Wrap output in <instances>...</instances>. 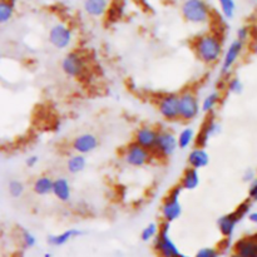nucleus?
Masks as SVG:
<instances>
[{"label":"nucleus","instance_id":"nucleus-28","mask_svg":"<svg viewBox=\"0 0 257 257\" xmlns=\"http://www.w3.org/2000/svg\"><path fill=\"white\" fill-rule=\"evenodd\" d=\"M226 89L228 93L233 95H240L243 93L245 85H243L242 80L238 77H228L227 82H226Z\"/></svg>","mask_w":257,"mask_h":257},{"label":"nucleus","instance_id":"nucleus-37","mask_svg":"<svg viewBox=\"0 0 257 257\" xmlns=\"http://www.w3.org/2000/svg\"><path fill=\"white\" fill-rule=\"evenodd\" d=\"M38 163H39V157L35 155L29 156V157L25 160V166H27L28 168H34Z\"/></svg>","mask_w":257,"mask_h":257},{"label":"nucleus","instance_id":"nucleus-4","mask_svg":"<svg viewBox=\"0 0 257 257\" xmlns=\"http://www.w3.org/2000/svg\"><path fill=\"white\" fill-rule=\"evenodd\" d=\"M182 191L180 185L175 186L163 198L162 205H161V217H162L163 222L172 223L180 220V217L182 216L183 208L182 203H181Z\"/></svg>","mask_w":257,"mask_h":257},{"label":"nucleus","instance_id":"nucleus-42","mask_svg":"<svg viewBox=\"0 0 257 257\" xmlns=\"http://www.w3.org/2000/svg\"><path fill=\"white\" fill-rule=\"evenodd\" d=\"M44 257H52V255H50V253H45Z\"/></svg>","mask_w":257,"mask_h":257},{"label":"nucleus","instance_id":"nucleus-18","mask_svg":"<svg viewBox=\"0 0 257 257\" xmlns=\"http://www.w3.org/2000/svg\"><path fill=\"white\" fill-rule=\"evenodd\" d=\"M82 235V230H78V228H68V230H64L63 232L49 235L47 238V242L50 246H53V247H62V246L67 245L68 242H70L74 238L80 237Z\"/></svg>","mask_w":257,"mask_h":257},{"label":"nucleus","instance_id":"nucleus-43","mask_svg":"<svg viewBox=\"0 0 257 257\" xmlns=\"http://www.w3.org/2000/svg\"><path fill=\"white\" fill-rule=\"evenodd\" d=\"M181 257H191V256H188V255H185V253H182V255H181Z\"/></svg>","mask_w":257,"mask_h":257},{"label":"nucleus","instance_id":"nucleus-5","mask_svg":"<svg viewBox=\"0 0 257 257\" xmlns=\"http://www.w3.org/2000/svg\"><path fill=\"white\" fill-rule=\"evenodd\" d=\"M201 100L197 93L192 89H185L180 93V120L192 123L200 117Z\"/></svg>","mask_w":257,"mask_h":257},{"label":"nucleus","instance_id":"nucleus-1","mask_svg":"<svg viewBox=\"0 0 257 257\" xmlns=\"http://www.w3.org/2000/svg\"><path fill=\"white\" fill-rule=\"evenodd\" d=\"M192 50L202 64L212 67L221 63L225 53V44L220 34L213 32L203 33L192 40Z\"/></svg>","mask_w":257,"mask_h":257},{"label":"nucleus","instance_id":"nucleus-13","mask_svg":"<svg viewBox=\"0 0 257 257\" xmlns=\"http://www.w3.org/2000/svg\"><path fill=\"white\" fill-rule=\"evenodd\" d=\"M70 147L75 153L79 155H89L99 147V138L92 132H84L75 136L70 142Z\"/></svg>","mask_w":257,"mask_h":257},{"label":"nucleus","instance_id":"nucleus-27","mask_svg":"<svg viewBox=\"0 0 257 257\" xmlns=\"http://www.w3.org/2000/svg\"><path fill=\"white\" fill-rule=\"evenodd\" d=\"M160 231V225L156 222H150L142 231H141V240L143 242H153L156 236Z\"/></svg>","mask_w":257,"mask_h":257},{"label":"nucleus","instance_id":"nucleus-25","mask_svg":"<svg viewBox=\"0 0 257 257\" xmlns=\"http://www.w3.org/2000/svg\"><path fill=\"white\" fill-rule=\"evenodd\" d=\"M88 161L84 155H79V153H74V155L69 156L67 160V171L70 175H79V173L84 172L87 168Z\"/></svg>","mask_w":257,"mask_h":257},{"label":"nucleus","instance_id":"nucleus-8","mask_svg":"<svg viewBox=\"0 0 257 257\" xmlns=\"http://www.w3.org/2000/svg\"><path fill=\"white\" fill-rule=\"evenodd\" d=\"M177 150V135L171 130H158V137L153 156H156L158 160H168L176 155Z\"/></svg>","mask_w":257,"mask_h":257},{"label":"nucleus","instance_id":"nucleus-14","mask_svg":"<svg viewBox=\"0 0 257 257\" xmlns=\"http://www.w3.org/2000/svg\"><path fill=\"white\" fill-rule=\"evenodd\" d=\"M158 137V130L152 127V125H141L136 130L135 135H133V142L140 145L141 147L146 148L147 151L153 153L156 147V142H157Z\"/></svg>","mask_w":257,"mask_h":257},{"label":"nucleus","instance_id":"nucleus-23","mask_svg":"<svg viewBox=\"0 0 257 257\" xmlns=\"http://www.w3.org/2000/svg\"><path fill=\"white\" fill-rule=\"evenodd\" d=\"M222 100V94L218 90H212L203 97L201 100V110L203 114L212 115Z\"/></svg>","mask_w":257,"mask_h":257},{"label":"nucleus","instance_id":"nucleus-7","mask_svg":"<svg viewBox=\"0 0 257 257\" xmlns=\"http://www.w3.org/2000/svg\"><path fill=\"white\" fill-rule=\"evenodd\" d=\"M158 114L166 122L180 120V93H165L156 100Z\"/></svg>","mask_w":257,"mask_h":257},{"label":"nucleus","instance_id":"nucleus-24","mask_svg":"<svg viewBox=\"0 0 257 257\" xmlns=\"http://www.w3.org/2000/svg\"><path fill=\"white\" fill-rule=\"evenodd\" d=\"M196 135L197 132L195 131V128L191 127V125H186L182 130H180L177 135V142H178V148L182 151L190 150L196 142Z\"/></svg>","mask_w":257,"mask_h":257},{"label":"nucleus","instance_id":"nucleus-12","mask_svg":"<svg viewBox=\"0 0 257 257\" xmlns=\"http://www.w3.org/2000/svg\"><path fill=\"white\" fill-rule=\"evenodd\" d=\"M221 132H222V125H221L220 120H217V118L213 114L208 115L207 119L203 122L202 127L200 128V131L196 135L195 147L206 148L211 138L217 137V136L221 135Z\"/></svg>","mask_w":257,"mask_h":257},{"label":"nucleus","instance_id":"nucleus-3","mask_svg":"<svg viewBox=\"0 0 257 257\" xmlns=\"http://www.w3.org/2000/svg\"><path fill=\"white\" fill-rule=\"evenodd\" d=\"M153 251L158 257H181L182 252L171 236V223L162 222L160 231L153 240Z\"/></svg>","mask_w":257,"mask_h":257},{"label":"nucleus","instance_id":"nucleus-6","mask_svg":"<svg viewBox=\"0 0 257 257\" xmlns=\"http://www.w3.org/2000/svg\"><path fill=\"white\" fill-rule=\"evenodd\" d=\"M88 68L87 59L82 53L70 50L60 60V69L67 77L72 79H80L85 74Z\"/></svg>","mask_w":257,"mask_h":257},{"label":"nucleus","instance_id":"nucleus-35","mask_svg":"<svg viewBox=\"0 0 257 257\" xmlns=\"http://www.w3.org/2000/svg\"><path fill=\"white\" fill-rule=\"evenodd\" d=\"M247 196L251 202H257V178L248 186Z\"/></svg>","mask_w":257,"mask_h":257},{"label":"nucleus","instance_id":"nucleus-36","mask_svg":"<svg viewBox=\"0 0 257 257\" xmlns=\"http://www.w3.org/2000/svg\"><path fill=\"white\" fill-rule=\"evenodd\" d=\"M256 178H257L256 172L253 170H251V168H247V170L242 173V181L245 183H248V185H250L251 182H253Z\"/></svg>","mask_w":257,"mask_h":257},{"label":"nucleus","instance_id":"nucleus-41","mask_svg":"<svg viewBox=\"0 0 257 257\" xmlns=\"http://www.w3.org/2000/svg\"><path fill=\"white\" fill-rule=\"evenodd\" d=\"M228 257H241V256H238L237 253H235V252H233L232 255H230V256H228Z\"/></svg>","mask_w":257,"mask_h":257},{"label":"nucleus","instance_id":"nucleus-9","mask_svg":"<svg viewBox=\"0 0 257 257\" xmlns=\"http://www.w3.org/2000/svg\"><path fill=\"white\" fill-rule=\"evenodd\" d=\"M123 161L127 166L133 168H143L150 165L153 160V153L141 147L136 142H131L123 148Z\"/></svg>","mask_w":257,"mask_h":257},{"label":"nucleus","instance_id":"nucleus-16","mask_svg":"<svg viewBox=\"0 0 257 257\" xmlns=\"http://www.w3.org/2000/svg\"><path fill=\"white\" fill-rule=\"evenodd\" d=\"M211 162L210 153L202 147L191 148L190 153L187 155V165L188 167L195 168V170H202L206 168Z\"/></svg>","mask_w":257,"mask_h":257},{"label":"nucleus","instance_id":"nucleus-33","mask_svg":"<svg viewBox=\"0 0 257 257\" xmlns=\"http://www.w3.org/2000/svg\"><path fill=\"white\" fill-rule=\"evenodd\" d=\"M22 241L23 243H24L25 247L28 248H32L37 245V237L28 230L22 231Z\"/></svg>","mask_w":257,"mask_h":257},{"label":"nucleus","instance_id":"nucleus-39","mask_svg":"<svg viewBox=\"0 0 257 257\" xmlns=\"http://www.w3.org/2000/svg\"><path fill=\"white\" fill-rule=\"evenodd\" d=\"M247 218H248V221L252 223V225L257 226V211H251L250 215L247 216Z\"/></svg>","mask_w":257,"mask_h":257},{"label":"nucleus","instance_id":"nucleus-31","mask_svg":"<svg viewBox=\"0 0 257 257\" xmlns=\"http://www.w3.org/2000/svg\"><path fill=\"white\" fill-rule=\"evenodd\" d=\"M251 208H252V205H251V201L250 200H246V201H243V202H241L240 205L237 206V207H236V210L233 211V212L236 213V215H237V217L240 218L241 221L243 220V218L245 217H247L248 215H250V212L252 210H251Z\"/></svg>","mask_w":257,"mask_h":257},{"label":"nucleus","instance_id":"nucleus-38","mask_svg":"<svg viewBox=\"0 0 257 257\" xmlns=\"http://www.w3.org/2000/svg\"><path fill=\"white\" fill-rule=\"evenodd\" d=\"M231 247V238H223L222 241H221L220 246H218V250L221 251V252H225V251H228Z\"/></svg>","mask_w":257,"mask_h":257},{"label":"nucleus","instance_id":"nucleus-17","mask_svg":"<svg viewBox=\"0 0 257 257\" xmlns=\"http://www.w3.org/2000/svg\"><path fill=\"white\" fill-rule=\"evenodd\" d=\"M233 252L241 257H257V240L253 235L241 237L233 245Z\"/></svg>","mask_w":257,"mask_h":257},{"label":"nucleus","instance_id":"nucleus-44","mask_svg":"<svg viewBox=\"0 0 257 257\" xmlns=\"http://www.w3.org/2000/svg\"><path fill=\"white\" fill-rule=\"evenodd\" d=\"M253 237H255V238H256V240H257V232L255 233V235H253Z\"/></svg>","mask_w":257,"mask_h":257},{"label":"nucleus","instance_id":"nucleus-45","mask_svg":"<svg viewBox=\"0 0 257 257\" xmlns=\"http://www.w3.org/2000/svg\"><path fill=\"white\" fill-rule=\"evenodd\" d=\"M256 175H257V170H256Z\"/></svg>","mask_w":257,"mask_h":257},{"label":"nucleus","instance_id":"nucleus-10","mask_svg":"<svg viewBox=\"0 0 257 257\" xmlns=\"http://www.w3.org/2000/svg\"><path fill=\"white\" fill-rule=\"evenodd\" d=\"M243 52H245V43L235 39L228 44V47L225 49V53H223L220 65L221 75L222 77H230L231 70L237 64L240 58L242 57Z\"/></svg>","mask_w":257,"mask_h":257},{"label":"nucleus","instance_id":"nucleus-21","mask_svg":"<svg viewBox=\"0 0 257 257\" xmlns=\"http://www.w3.org/2000/svg\"><path fill=\"white\" fill-rule=\"evenodd\" d=\"M108 0H83V9L85 14L92 18H100L108 12Z\"/></svg>","mask_w":257,"mask_h":257},{"label":"nucleus","instance_id":"nucleus-2","mask_svg":"<svg viewBox=\"0 0 257 257\" xmlns=\"http://www.w3.org/2000/svg\"><path fill=\"white\" fill-rule=\"evenodd\" d=\"M181 13L183 19L193 25H205L211 19V8L205 0H185Z\"/></svg>","mask_w":257,"mask_h":257},{"label":"nucleus","instance_id":"nucleus-34","mask_svg":"<svg viewBox=\"0 0 257 257\" xmlns=\"http://www.w3.org/2000/svg\"><path fill=\"white\" fill-rule=\"evenodd\" d=\"M250 37H251V29L248 27H245V25L238 28L237 32H236V39L245 43V44L248 42Z\"/></svg>","mask_w":257,"mask_h":257},{"label":"nucleus","instance_id":"nucleus-29","mask_svg":"<svg viewBox=\"0 0 257 257\" xmlns=\"http://www.w3.org/2000/svg\"><path fill=\"white\" fill-rule=\"evenodd\" d=\"M220 5L221 13L226 19H232L236 14V2L235 0H217Z\"/></svg>","mask_w":257,"mask_h":257},{"label":"nucleus","instance_id":"nucleus-32","mask_svg":"<svg viewBox=\"0 0 257 257\" xmlns=\"http://www.w3.org/2000/svg\"><path fill=\"white\" fill-rule=\"evenodd\" d=\"M221 251L218 247H213V246H207V247H202L196 252L193 257H220Z\"/></svg>","mask_w":257,"mask_h":257},{"label":"nucleus","instance_id":"nucleus-11","mask_svg":"<svg viewBox=\"0 0 257 257\" xmlns=\"http://www.w3.org/2000/svg\"><path fill=\"white\" fill-rule=\"evenodd\" d=\"M48 42L58 50H65L73 42V30L64 23H57L48 32Z\"/></svg>","mask_w":257,"mask_h":257},{"label":"nucleus","instance_id":"nucleus-40","mask_svg":"<svg viewBox=\"0 0 257 257\" xmlns=\"http://www.w3.org/2000/svg\"><path fill=\"white\" fill-rule=\"evenodd\" d=\"M250 49H251V53H252V54L257 58V37L252 40V43H251Z\"/></svg>","mask_w":257,"mask_h":257},{"label":"nucleus","instance_id":"nucleus-20","mask_svg":"<svg viewBox=\"0 0 257 257\" xmlns=\"http://www.w3.org/2000/svg\"><path fill=\"white\" fill-rule=\"evenodd\" d=\"M201 183V176L200 171L195 170V168L187 167L183 171L182 176L180 180V186L182 190L185 191H195L197 190L198 186Z\"/></svg>","mask_w":257,"mask_h":257},{"label":"nucleus","instance_id":"nucleus-15","mask_svg":"<svg viewBox=\"0 0 257 257\" xmlns=\"http://www.w3.org/2000/svg\"><path fill=\"white\" fill-rule=\"evenodd\" d=\"M240 221L241 220L233 211L230 213H225V215L220 216L217 218V228L220 231L221 236L223 238H232Z\"/></svg>","mask_w":257,"mask_h":257},{"label":"nucleus","instance_id":"nucleus-22","mask_svg":"<svg viewBox=\"0 0 257 257\" xmlns=\"http://www.w3.org/2000/svg\"><path fill=\"white\" fill-rule=\"evenodd\" d=\"M53 186H54V180L50 176L42 175L37 177L33 182V192L40 197L53 195Z\"/></svg>","mask_w":257,"mask_h":257},{"label":"nucleus","instance_id":"nucleus-26","mask_svg":"<svg viewBox=\"0 0 257 257\" xmlns=\"http://www.w3.org/2000/svg\"><path fill=\"white\" fill-rule=\"evenodd\" d=\"M15 12V0H0V24L12 20Z\"/></svg>","mask_w":257,"mask_h":257},{"label":"nucleus","instance_id":"nucleus-19","mask_svg":"<svg viewBox=\"0 0 257 257\" xmlns=\"http://www.w3.org/2000/svg\"><path fill=\"white\" fill-rule=\"evenodd\" d=\"M72 185L69 180L65 177H58L54 180V186H53V196L57 198L59 202L67 203L72 200Z\"/></svg>","mask_w":257,"mask_h":257},{"label":"nucleus","instance_id":"nucleus-30","mask_svg":"<svg viewBox=\"0 0 257 257\" xmlns=\"http://www.w3.org/2000/svg\"><path fill=\"white\" fill-rule=\"evenodd\" d=\"M8 192L13 198H20L25 192V185L19 180H10L8 183Z\"/></svg>","mask_w":257,"mask_h":257}]
</instances>
